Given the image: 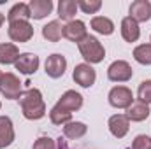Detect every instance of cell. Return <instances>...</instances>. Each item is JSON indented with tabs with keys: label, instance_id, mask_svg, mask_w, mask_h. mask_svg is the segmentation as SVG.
I'll use <instances>...</instances> for the list:
<instances>
[{
	"label": "cell",
	"instance_id": "6da1fadb",
	"mask_svg": "<svg viewBox=\"0 0 151 149\" xmlns=\"http://www.w3.org/2000/svg\"><path fill=\"white\" fill-rule=\"evenodd\" d=\"M21 112L28 121H39L46 116V102L42 98V93L37 88H28L19 97Z\"/></svg>",
	"mask_w": 151,
	"mask_h": 149
},
{
	"label": "cell",
	"instance_id": "7a4b0ae2",
	"mask_svg": "<svg viewBox=\"0 0 151 149\" xmlns=\"http://www.w3.org/2000/svg\"><path fill=\"white\" fill-rule=\"evenodd\" d=\"M77 47H79L81 56L84 58V63H88V65L100 63L106 58V47L102 46V42L95 37V35H90L88 34L86 37L77 44Z\"/></svg>",
	"mask_w": 151,
	"mask_h": 149
},
{
	"label": "cell",
	"instance_id": "3957f363",
	"mask_svg": "<svg viewBox=\"0 0 151 149\" xmlns=\"http://www.w3.org/2000/svg\"><path fill=\"white\" fill-rule=\"evenodd\" d=\"M23 90H21V81L19 77L12 72L2 74L0 79V95L5 97L7 100H19Z\"/></svg>",
	"mask_w": 151,
	"mask_h": 149
},
{
	"label": "cell",
	"instance_id": "277c9868",
	"mask_svg": "<svg viewBox=\"0 0 151 149\" xmlns=\"http://www.w3.org/2000/svg\"><path fill=\"white\" fill-rule=\"evenodd\" d=\"M107 100H109L111 107H114V109H128L134 104V93H132L130 88L119 84V86L111 88V91L107 95Z\"/></svg>",
	"mask_w": 151,
	"mask_h": 149
},
{
	"label": "cell",
	"instance_id": "5b68a950",
	"mask_svg": "<svg viewBox=\"0 0 151 149\" xmlns=\"http://www.w3.org/2000/svg\"><path fill=\"white\" fill-rule=\"evenodd\" d=\"M7 35L12 42H28L34 39V27L30 21H12L9 23Z\"/></svg>",
	"mask_w": 151,
	"mask_h": 149
},
{
	"label": "cell",
	"instance_id": "8992f818",
	"mask_svg": "<svg viewBox=\"0 0 151 149\" xmlns=\"http://www.w3.org/2000/svg\"><path fill=\"white\" fill-rule=\"evenodd\" d=\"M107 77L113 82H127L134 77L132 65L125 60H114L113 63L107 67Z\"/></svg>",
	"mask_w": 151,
	"mask_h": 149
},
{
	"label": "cell",
	"instance_id": "52a82bcc",
	"mask_svg": "<svg viewBox=\"0 0 151 149\" xmlns=\"http://www.w3.org/2000/svg\"><path fill=\"white\" fill-rule=\"evenodd\" d=\"M67 70V58L60 53H53L46 58L44 63V72L46 75H49L51 79H60Z\"/></svg>",
	"mask_w": 151,
	"mask_h": 149
},
{
	"label": "cell",
	"instance_id": "ba28073f",
	"mask_svg": "<svg viewBox=\"0 0 151 149\" xmlns=\"http://www.w3.org/2000/svg\"><path fill=\"white\" fill-rule=\"evenodd\" d=\"M72 79H74L76 84H79L81 88H91L97 81V72L91 65L88 63H79L74 67V72H72Z\"/></svg>",
	"mask_w": 151,
	"mask_h": 149
},
{
	"label": "cell",
	"instance_id": "9c48e42d",
	"mask_svg": "<svg viewBox=\"0 0 151 149\" xmlns=\"http://www.w3.org/2000/svg\"><path fill=\"white\" fill-rule=\"evenodd\" d=\"M62 35L67 39V40H70V42L79 44L83 39L88 35L86 23L81 21V19H72V21L65 23V25H63V32H62Z\"/></svg>",
	"mask_w": 151,
	"mask_h": 149
},
{
	"label": "cell",
	"instance_id": "30bf717a",
	"mask_svg": "<svg viewBox=\"0 0 151 149\" xmlns=\"http://www.w3.org/2000/svg\"><path fill=\"white\" fill-rule=\"evenodd\" d=\"M39 65H40V60H39L37 54L34 53H21L19 58L16 60L14 67L19 74H25V75H32L39 70Z\"/></svg>",
	"mask_w": 151,
	"mask_h": 149
},
{
	"label": "cell",
	"instance_id": "8fae6325",
	"mask_svg": "<svg viewBox=\"0 0 151 149\" xmlns=\"http://www.w3.org/2000/svg\"><path fill=\"white\" fill-rule=\"evenodd\" d=\"M128 16L137 23H146L151 19V2L150 0H135L128 7Z\"/></svg>",
	"mask_w": 151,
	"mask_h": 149
},
{
	"label": "cell",
	"instance_id": "7c38bea8",
	"mask_svg": "<svg viewBox=\"0 0 151 149\" xmlns=\"http://www.w3.org/2000/svg\"><path fill=\"white\" fill-rule=\"evenodd\" d=\"M58 107H62L63 111L69 112H76L83 107V95L76 90H67L56 102Z\"/></svg>",
	"mask_w": 151,
	"mask_h": 149
},
{
	"label": "cell",
	"instance_id": "4fadbf2b",
	"mask_svg": "<svg viewBox=\"0 0 151 149\" xmlns=\"http://www.w3.org/2000/svg\"><path fill=\"white\" fill-rule=\"evenodd\" d=\"M107 126H109V132H111L113 137L123 139L128 133V130H130V121H128V117L125 114H113L109 117Z\"/></svg>",
	"mask_w": 151,
	"mask_h": 149
},
{
	"label": "cell",
	"instance_id": "5bb4252c",
	"mask_svg": "<svg viewBox=\"0 0 151 149\" xmlns=\"http://www.w3.org/2000/svg\"><path fill=\"white\" fill-rule=\"evenodd\" d=\"M121 37L125 42H137L139 37H141V28H139V23L134 21L130 16H125L121 19Z\"/></svg>",
	"mask_w": 151,
	"mask_h": 149
},
{
	"label": "cell",
	"instance_id": "9a60e30c",
	"mask_svg": "<svg viewBox=\"0 0 151 149\" xmlns=\"http://www.w3.org/2000/svg\"><path fill=\"white\" fill-rule=\"evenodd\" d=\"M14 125L9 116H0V149H5L14 142Z\"/></svg>",
	"mask_w": 151,
	"mask_h": 149
},
{
	"label": "cell",
	"instance_id": "2e32d148",
	"mask_svg": "<svg viewBox=\"0 0 151 149\" xmlns=\"http://www.w3.org/2000/svg\"><path fill=\"white\" fill-rule=\"evenodd\" d=\"M151 114V109L150 105H146V104H142V102H134L128 109H127V117H128V121H134V123H141V121H144V119H148Z\"/></svg>",
	"mask_w": 151,
	"mask_h": 149
},
{
	"label": "cell",
	"instance_id": "e0dca14e",
	"mask_svg": "<svg viewBox=\"0 0 151 149\" xmlns=\"http://www.w3.org/2000/svg\"><path fill=\"white\" fill-rule=\"evenodd\" d=\"M19 49L12 42H2L0 44V65H14L19 58Z\"/></svg>",
	"mask_w": 151,
	"mask_h": 149
},
{
	"label": "cell",
	"instance_id": "ac0fdd59",
	"mask_svg": "<svg viewBox=\"0 0 151 149\" xmlns=\"http://www.w3.org/2000/svg\"><path fill=\"white\" fill-rule=\"evenodd\" d=\"M28 7H30V14L34 19H44L47 14H51L53 2L51 0H30Z\"/></svg>",
	"mask_w": 151,
	"mask_h": 149
},
{
	"label": "cell",
	"instance_id": "d6986e66",
	"mask_svg": "<svg viewBox=\"0 0 151 149\" xmlns=\"http://www.w3.org/2000/svg\"><path fill=\"white\" fill-rule=\"evenodd\" d=\"M30 18H32L30 7H28V4H25V2L14 4V5L9 9V12H7V21H9V23H12V21H28Z\"/></svg>",
	"mask_w": 151,
	"mask_h": 149
},
{
	"label": "cell",
	"instance_id": "ffe728a7",
	"mask_svg": "<svg viewBox=\"0 0 151 149\" xmlns=\"http://www.w3.org/2000/svg\"><path fill=\"white\" fill-rule=\"evenodd\" d=\"M91 30H95L100 35H113L114 34V23L107 16H93L90 21Z\"/></svg>",
	"mask_w": 151,
	"mask_h": 149
},
{
	"label": "cell",
	"instance_id": "44dd1931",
	"mask_svg": "<svg viewBox=\"0 0 151 149\" xmlns=\"http://www.w3.org/2000/svg\"><path fill=\"white\" fill-rule=\"evenodd\" d=\"M77 0H60L58 2V18L62 21H72L77 12Z\"/></svg>",
	"mask_w": 151,
	"mask_h": 149
},
{
	"label": "cell",
	"instance_id": "7402d4cb",
	"mask_svg": "<svg viewBox=\"0 0 151 149\" xmlns=\"http://www.w3.org/2000/svg\"><path fill=\"white\" fill-rule=\"evenodd\" d=\"M62 32H63V27H62V23L58 19H53V21H49L47 25L42 27V37L47 42H58L63 37Z\"/></svg>",
	"mask_w": 151,
	"mask_h": 149
},
{
	"label": "cell",
	"instance_id": "603a6c76",
	"mask_svg": "<svg viewBox=\"0 0 151 149\" xmlns=\"http://www.w3.org/2000/svg\"><path fill=\"white\" fill-rule=\"evenodd\" d=\"M88 132V126L83 123V121H70L67 125H63V135L70 140H76V139H81L84 137Z\"/></svg>",
	"mask_w": 151,
	"mask_h": 149
},
{
	"label": "cell",
	"instance_id": "cb8c5ba5",
	"mask_svg": "<svg viewBox=\"0 0 151 149\" xmlns=\"http://www.w3.org/2000/svg\"><path fill=\"white\" fill-rule=\"evenodd\" d=\"M49 119H51L53 125H62V126H63V125H67V123L72 121V112L63 111L62 107L55 105V107H51V111H49Z\"/></svg>",
	"mask_w": 151,
	"mask_h": 149
},
{
	"label": "cell",
	"instance_id": "d4e9b609",
	"mask_svg": "<svg viewBox=\"0 0 151 149\" xmlns=\"http://www.w3.org/2000/svg\"><path fill=\"white\" fill-rule=\"evenodd\" d=\"M134 60L141 65H151V42L148 44H139L134 49Z\"/></svg>",
	"mask_w": 151,
	"mask_h": 149
},
{
	"label": "cell",
	"instance_id": "484cf974",
	"mask_svg": "<svg viewBox=\"0 0 151 149\" xmlns=\"http://www.w3.org/2000/svg\"><path fill=\"white\" fill-rule=\"evenodd\" d=\"M137 98H139V102H142L146 105L151 104V79H146V81H142L139 84V88H137Z\"/></svg>",
	"mask_w": 151,
	"mask_h": 149
},
{
	"label": "cell",
	"instance_id": "4316f807",
	"mask_svg": "<svg viewBox=\"0 0 151 149\" xmlns=\"http://www.w3.org/2000/svg\"><path fill=\"white\" fill-rule=\"evenodd\" d=\"M77 7L84 14H97L102 7V2L100 0H77Z\"/></svg>",
	"mask_w": 151,
	"mask_h": 149
},
{
	"label": "cell",
	"instance_id": "83f0119b",
	"mask_svg": "<svg viewBox=\"0 0 151 149\" xmlns=\"http://www.w3.org/2000/svg\"><path fill=\"white\" fill-rule=\"evenodd\" d=\"M34 149H56V140L47 135H42L34 142Z\"/></svg>",
	"mask_w": 151,
	"mask_h": 149
},
{
	"label": "cell",
	"instance_id": "f1b7e54d",
	"mask_svg": "<svg viewBox=\"0 0 151 149\" xmlns=\"http://www.w3.org/2000/svg\"><path fill=\"white\" fill-rule=\"evenodd\" d=\"M132 149H151V137L150 135H137L134 140H132Z\"/></svg>",
	"mask_w": 151,
	"mask_h": 149
},
{
	"label": "cell",
	"instance_id": "f546056e",
	"mask_svg": "<svg viewBox=\"0 0 151 149\" xmlns=\"http://www.w3.org/2000/svg\"><path fill=\"white\" fill-rule=\"evenodd\" d=\"M56 149H69V146H67V140L65 139H56Z\"/></svg>",
	"mask_w": 151,
	"mask_h": 149
},
{
	"label": "cell",
	"instance_id": "4dcf8cb0",
	"mask_svg": "<svg viewBox=\"0 0 151 149\" xmlns=\"http://www.w3.org/2000/svg\"><path fill=\"white\" fill-rule=\"evenodd\" d=\"M4 21H5V16H4V14H2V12H0V27H2V25H4Z\"/></svg>",
	"mask_w": 151,
	"mask_h": 149
},
{
	"label": "cell",
	"instance_id": "1f68e13d",
	"mask_svg": "<svg viewBox=\"0 0 151 149\" xmlns=\"http://www.w3.org/2000/svg\"><path fill=\"white\" fill-rule=\"evenodd\" d=\"M2 74H4V72H2V70H0V79H2Z\"/></svg>",
	"mask_w": 151,
	"mask_h": 149
},
{
	"label": "cell",
	"instance_id": "d6a6232c",
	"mask_svg": "<svg viewBox=\"0 0 151 149\" xmlns=\"http://www.w3.org/2000/svg\"><path fill=\"white\" fill-rule=\"evenodd\" d=\"M0 109H2V102H0Z\"/></svg>",
	"mask_w": 151,
	"mask_h": 149
}]
</instances>
